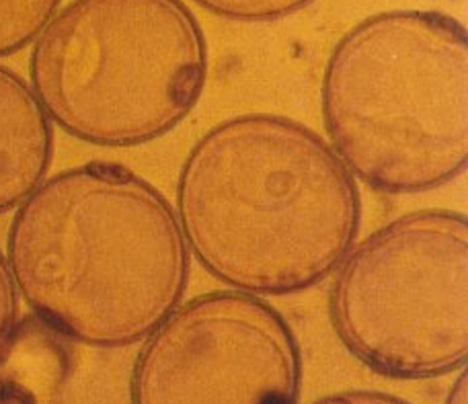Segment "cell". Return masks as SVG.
<instances>
[{
  "instance_id": "obj_1",
  "label": "cell",
  "mask_w": 468,
  "mask_h": 404,
  "mask_svg": "<svg viewBox=\"0 0 468 404\" xmlns=\"http://www.w3.org/2000/svg\"><path fill=\"white\" fill-rule=\"evenodd\" d=\"M175 214L189 252L216 280L253 296H290L339 267L356 242L362 199L314 130L245 113L191 146Z\"/></svg>"
},
{
  "instance_id": "obj_2",
  "label": "cell",
  "mask_w": 468,
  "mask_h": 404,
  "mask_svg": "<svg viewBox=\"0 0 468 404\" xmlns=\"http://www.w3.org/2000/svg\"><path fill=\"white\" fill-rule=\"evenodd\" d=\"M5 257L36 318L95 349L146 339L189 282V249L169 199L107 161L46 176L16 207Z\"/></svg>"
},
{
  "instance_id": "obj_3",
  "label": "cell",
  "mask_w": 468,
  "mask_h": 404,
  "mask_svg": "<svg viewBox=\"0 0 468 404\" xmlns=\"http://www.w3.org/2000/svg\"><path fill=\"white\" fill-rule=\"evenodd\" d=\"M321 109L331 148L374 191L452 183L468 165L466 27L428 8L366 16L333 48Z\"/></svg>"
},
{
  "instance_id": "obj_4",
  "label": "cell",
  "mask_w": 468,
  "mask_h": 404,
  "mask_svg": "<svg viewBox=\"0 0 468 404\" xmlns=\"http://www.w3.org/2000/svg\"><path fill=\"white\" fill-rule=\"evenodd\" d=\"M29 87L48 120L101 148L166 136L207 80V41L183 0H70L33 41Z\"/></svg>"
},
{
  "instance_id": "obj_5",
  "label": "cell",
  "mask_w": 468,
  "mask_h": 404,
  "mask_svg": "<svg viewBox=\"0 0 468 404\" xmlns=\"http://www.w3.org/2000/svg\"><path fill=\"white\" fill-rule=\"evenodd\" d=\"M341 345L372 372L431 380L468 357V220L417 209L347 250L329 290Z\"/></svg>"
},
{
  "instance_id": "obj_6",
  "label": "cell",
  "mask_w": 468,
  "mask_h": 404,
  "mask_svg": "<svg viewBox=\"0 0 468 404\" xmlns=\"http://www.w3.org/2000/svg\"><path fill=\"white\" fill-rule=\"evenodd\" d=\"M303 353L270 302L239 290L199 293L150 333L130 404H298Z\"/></svg>"
},
{
  "instance_id": "obj_7",
  "label": "cell",
  "mask_w": 468,
  "mask_h": 404,
  "mask_svg": "<svg viewBox=\"0 0 468 404\" xmlns=\"http://www.w3.org/2000/svg\"><path fill=\"white\" fill-rule=\"evenodd\" d=\"M52 156L54 128L36 92L0 64V216L46 179Z\"/></svg>"
},
{
  "instance_id": "obj_8",
  "label": "cell",
  "mask_w": 468,
  "mask_h": 404,
  "mask_svg": "<svg viewBox=\"0 0 468 404\" xmlns=\"http://www.w3.org/2000/svg\"><path fill=\"white\" fill-rule=\"evenodd\" d=\"M62 0H0V58L36 41Z\"/></svg>"
},
{
  "instance_id": "obj_9",
  "label": "cell",
  "mask_w": 468,
  "mask_h": 404,
  "mask_svg": "<svg viewBox=\"0 0 468 404\" xmlns=\"http://www.w3.org/2000/svg\"><path fill=\"white\" fill-rule=\"evenodd\" d=\"M207 13L239 23H273L304 11L316 0H194Z\"/></svg>"
},
{
  "instance_id": "obj_10",
  "label": "cell",
  "mask_w": 468,
  "mask_h": 404,
  "mask_svg": "<svg viewBox=\"0 0 468 404\" xmlns=\"http://www.w3.org/2000/svg\"><path fill=\"white\" fill-rule=\"evenodd\" d=\"M21 326V298L5 252L0 250V364L8 357Z\"/></svg>"
},
{
  "instance_id": "obj_11",
  "label": "cell",
  "mask_w": 468,
  "mask_h": 404,
  "mask_svg": "<svg viewBox=\"0 0 468 404\" xmlns=\"http://www.w3.org/2000/svg\"><path fill=\"white\" fill-rule=\"evenodd\" d=\"M313 404H411L395 394L380 390H344L314 400Z\"/></svg>"
},
{
  "instance_id": "obj_12",
  "label": "cell",
  "mask_w": 468,
  "mask_h": 404,
  "mask_svg": "<svg viewBox=\"0 0 468 404\" xmlns=\"http://www.w3.org/2000/svg\"><path fill=\"white\" fill-rule=\"evenodd\" d=\"M0 404H37L27 392L13 384L0 382Z\"/></svg>"
},
{
  "instance_id": "obj_13",
  "label": "cell",
  "mask_w": 468,
  "mask_h": 404,
  "mask_svg": "<svg viewBox=\"0 0 468 404\" xmlns=\"http://www.w3.org/2000/svg\"><path fill=\"white\" fill-rule=\"evenodd\" d=\"M446 404H466V374H464V369H461V376H458V380L454 382L452 390L448 392Z\"/></svg>"
}]
</instances>
